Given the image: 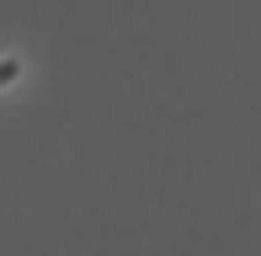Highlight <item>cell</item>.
I'll return each mask as SVG.
<instances>
[{
	"label": "cell",
	"instance_id": "1",
	"mask_svg": "<svg viewBox=\"0 0 261 256\" xmlns=\"http://www.w3.org/2000/svg\"><path fill=\"white\" fill-rule=\"evenodd\" d=\"M11 75H16V64H0V80H11Z\"/></svg>",
	"mask_w": 261,
	"mask_h": 256
}]
</instances>
